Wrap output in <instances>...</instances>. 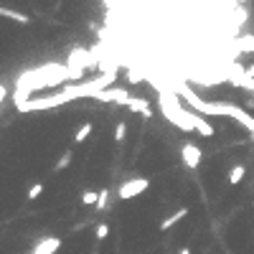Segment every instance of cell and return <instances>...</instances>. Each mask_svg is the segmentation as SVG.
I'll return each instance as SVG.
<instances>
[{
    "mask_svg": "<svg viewBox=\"0 0 254 254\" xmlns=\"http://www.w3.org/2000/svg\"><path fill=\"white\" fill-rule=\"evenodd\" d=\"M64 82H71V71L69 66L58 64V61H51V64H43L38 69H31L18 77L16 82V94H13V102L21 104L26 99H31V94L36 89H43V86H56V84H64Z\"/></svg>",
    "mask_w": 254,
    "mask_h": 254,
    "instance_id": "cell-1",
    "label": "cell"
},
{
    "mask_svg": "<svg viewBox=\"0 0 254 254\" xmlns=\"http://www.w3.org/2000/svg\"><path fill=\"white\" fill-rule=\"evenodd\" d=\"M158 107H160V114L166 117L170 125H175L178 130L196 132V125H193V110L183 107V102L173 92V86H168L166 92L158 94Z\"/></svg>",
    "mask_w": 254,
    "mask_h": 254,
    "instance_id": "cell-2",
    "label": "cell"
},
{
    "mask_svg": "<svg viewBox=\"0 0 254 254\" xmlns=\"http://www.w3.org/2000/svg\"><path fill=\"white\" fill-rule=\"evenodd\" d=\"M66 102H74V97L66 92V89H61L58 94H49V97H31V99H26L21 104H16V110L18 112H46V110H56V107H61V104Z\"/></svg>",
    "mask_w": 254,
    "mask_h": 254,
    "instance_id": "cell-3",
    "label": "cell"
},
{
    "mask_svg": "<svg viewBox=\"0 0 254 254\" xmlns=\"http://www.w3.org/2000/svg\"><path fill=\"white\" fill-rule=\"evenodd\" d=\"M147 188H150V181H147V178H130V181H125L122 186H119L117 196L122 201H130V198L140 196V193H145Z\"/></svg>",
    "mask_w": 254,
    "mask_h": 254,
    "instance_id": "cell-4",
    "label": "cell"
},
{
    "mask_svg": "<svg viewBox=\"0 0 254 254\" xmlns=\"http://www.w3.org/2000/svg\"><path fill=\"white\" fill-rule=\"evenodd\" d=\"M97 102H114V104H130V94H127V89L122 86H110V89H104V92H99L94 97Z\"/></svg>",
    "mask_w": 254,
    "mask_h": 254,
    "instance_id": "cell-5",
    "label": "cell"
},
{
    "mask_svg": "<svg viewBox=\"0 0 254 254\" xmlns=\"http://www.w3.org/2000/svg\"><path fill=\"white\" fill-rule=\"evenodd\" d=\"M226 117H231L234 122H239V125H242V127L249 132V135L254 138V117H252L244 107H236V104H229V114H226Z\"/></svg>",
    "mask_w": 254,
    "mask_h": 254,
    "instance_id": "cell-6",
    "label": "cell"
},
{
    "mask_svg": "<svg viewBox=\"0 0 254 254\" xmlns=\"http://www.w3.org/2000/svg\"><path fill=\"white\" fill-rule=\"evenodd\" d=\"M181 158L188 168H198L201 166V160H203V153H201V147L198 145H193V142H183L181 145Z\"/></svg>",
    "mask_w": 254,
    "mask_h": 254,
    "instance_id": "cell-7",
    "label": "cell"
},
{
    "mask_svg": "<svg viewBox=\"0 0 254 254\" xmlns=\"http://www.w3.org/2000/svg\"><path fill=\"white\" fill-rule=\"evenodd\" d=\"M58 249H61V239H58V236H46V239H41V242L33 247L31 254H56Z\"/></svg>",
    "mask_w": 254,
    "mask_h": 254,
    "instance_id": "cell-8",
    "label": "cell"
},
{
    "mask_svg": "<svg viewBox=\"0 0 254 254\" xmlns=\"http://www.w3.org/2000/svg\"><path fill=\"white\" fill-rule=\"evenodd\" d=\"M193 125H196V132H198L201 138H211V135H214V125L208 122L203 114H198V112L193 114Z\"/></svg>",
    "mask_w": 254,
    "mask_h": 254,
    "instance_id": "cell-9",
    "label": "cell"
},
{
    "mask_svg": "<svg viewBox=\"0 0 254 254\" xmlns=\"http://www.w3.org/2000/svg\"><path fill=\"white\" fill-rule=\"evenodd\" d=\"M127 107H130L132 112L142 114V117H153V110H150V104H147V99H142V97H132Z\"/></svg>",
    "mask_w": 254,
    "mask_h": 254,
    "instance_id": "cell-10",
    "label": "cell"
},
{
    "mask_svg": "<svg viewBox=\"0 0 254 254\" xmlns=\"http://www.w3.org/2000/svg\"><path fill=\"white\" fill-rule=\"evenodd\" d=\"M186 216H188V208H186V206H183V208H178L175 214H170L168 219H163V224H160V231H168V229H173L175 224L181 221V219H186Z\"/></svg>",
    "mask_w": 254,
    "mask_h": 254,
    "instance_id": "cell-11",
    "label": "cell"
},
{
    "mask_svg": "<svg viewBox=\"0 0 254 254\" xmlns=\"http://www.w3.org/2000/svg\"><path fill=\"white\" fill-rule=\"evenodd\" d=\"M234 46L242 54H252L254 51V36H239V38H234Z\"/></svg>",
    "mask_w": 254,
    "mask_h": 254,
    "instance_id": "cell-12",
    "label": "cell"
},
{
    "mask_svg": "<svg viewBox=\"0 0 254 254\" xmlns=\"http://www.w3.org/2000/svg\"><path fill=\"white\" fill-rule=\"evenodd\" d=\"M0 16H3V18H10V21H16V23H28V21H31V18H28L26 16V13H18V10H13V8H0Z\"/></svg>",
    "mask_w": 254,
    "mask_h": 254,
    "instance_id": "cell-13",
    "label": "cell"
},
{
    "mask_svg": "<svg viewBox=\"0 0 254 254\" xmlns=\"http://www.w3.org/2000/svg\"><path fill=\"white\" fill-rule=\"evenodd\" d=\"M244 175H247V168H244V166H234V168L229 170V183H231V186L242 183V181H244Z\"/></svg>",
    "mask_w": 254,
    "mask_h": 254,
    "instance_id": "cell-14",
    "label": "cell"
},
{
    "mask_svg": "<svg viewBox=\"0 0 254 254\" xmlns=\"http://www.w3.org/2000/svg\"><path fill=\"white\" fill-rule=\"evenodd\" d=\"M89 135H92V122H84V125L77 130V135H74V142H84Z\"/></svg>",
    "mask_w": 254,
    "mask_h": 254,
    "instance_id": "cell-15",
    "label": "cell"
},
{
    "mask_svg": "<svg viewBox=\"0 0 254 254\" xmlns=\"http://www.w3.org/2000/svg\"><path fill=\"white\" fill-rule=\"evenodd\" d=\"M97 201H99V193L97 191H84L82 193V203L84 206H97Z\"/></svg>",
    "mask_w": 254,
    "mask_h": 254,
    "instance_id": "cell-16",
    "label": "cell"
},
{
    "mask_svg": "<svg viewBox=\"0 0 254 254\" xmlns=\"http://www.w3.org/2000/svg\"><path fill=\"white\" fill-rule=\"evenodd\" d=\"M107 203H110V191L104 188V191H99V201H97V211H104V208H107Z\"/></svg>",
    "mask_w": 254,
    "mask_h": 254,
    "instance_id": "cell-17",
    "label": "cell"
},
{
    "mask_svg": "<svg viewBox=\"0 0 254 254\" xmlns=\"http://www.w3.org/2000/svg\"><path fill=\"white\" fill-rule=\"evenodd\" d=\"M41 193H43V183H33L31 188H28L26 196H28V201H33V198H38V196H41Z\"/></svg>",
    "mask_w": 254,
    "mask_h": 254,
    "instance_id": "cell-18",
    "label": "cell"
},
{
    "mask_svg": "<svg viewBox=\"0 0 254 254\" xmlns=\"http://www.w3.org/2000/svg\"><path fill=\"white\" fill-rule=\"evenodd\" d=\"M125 135H127V125H125V122H117V130H114V140H117V142H122V140H125Z\"/></svg>",
    "mask_w": 254,
    "mask_h": 254,
    "instance_id": "cell-19",
    "label": "cell"
},
{
    "mask_svg": "<svg viewBox=\"0 0 254 254\" xmlns=\"http://www.w3.org/2000/svg\"><path fill=\"white\" fill-rule=\"evenodd\" d=\"M69 160H71V153L66 150V153L61 155V160H58V166H56V168H58V170H61V168H66V166H69Z\"/></svg>",
    "mask_w": 254,
    "mask_h": 254,
    "instance_id": "cell-20",
    "label": "cell"
},
{
    "mask_svg": "<svg viewBox=\"0 0 254 254\" xmlns=\"http://www.w3.org/2000/svg\"><path fill=\"white\" fill-rule=\"evenodd\" d=\"M107 234H110V226H107V224H99V226H97V239H104Z\"/></svg>",
    "mask_w": 254,
    "mask_h": 254,
    "instance_id": "cell-21",
    "label": "cell"
},
{
    "mask_svg": "<svg viewBox=\"0 0 254 254\" xmlns=\"http://www.w3.org/2000/svg\"><path fill=\"white\" fill-rule=\"evenodd\" d=\"M127 77H130V82H132V84H138V82L142 79L140 74H138V71H132V69H130V74H127Z\"/></svg>",
    "mask_w": 254,
    "mask_h": 254,
    "instance_id": "cell-22",
    "label": "cell"
},
{
    "mask_svg": "<svg viewBox=\"0 0 254 254\" xmlns=\"http://www.w3.org/2000/svg\"><path fill=\"white\" fill-rule=\"evenodd\" d=\"M244 71H247V77H252V79H254V64H252V66H247Z\"/></svg>",
    "mask_w": 254,
    "mask_h": 254,
    "instance_id": "cell-23",
    "label": "cell"
},
{
    "mask_svg": "<svg viewBox=\"0 0 254 254\" xmlns=\"http://www.w3.org/2000/svg\"><path fill=\"white\" fill-rule=\"evenodd\" d=\"M178 254H191V249H188V247H183V249H181V252H178Z\"/></svg>",
    "mask_w": 254,
    "mask_h": 254,
    "instance_id": "cell-24",
    "label": "cell"
},
{
    "mask_svg": "<svg viewBox=\"0 0 254 254\" xmlns=\"http://www.w3.org/2000/svg\"><path fill=\"white\" fill-rule=\"evenodd\" d=\"M236 3H239V5H244V3H249V0H236Z\"/></svg>",
    "mask_w": 254,
    "mask_h": 254,
    "instance_id": "cell-25",
    "label": "cell"
}]
</instances>
